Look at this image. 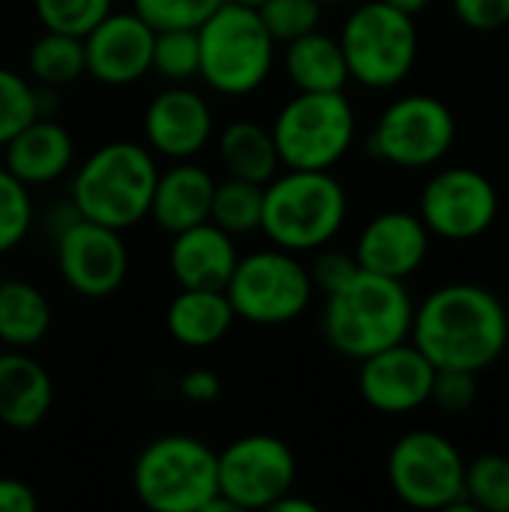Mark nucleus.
Listing matches in <instances>:
<instances>
[{"label":"nucleus","mask_w":509,"mask_h":512,"mask_svg":"<svg viewBox=\"0 0 509 512\" xmlns=\"http://www.w3.org/2000/svg\"><path fill=\"white\" fill-rule=\"evenodd\" d=\"M411 342L435 369L486 372L509 345V312L504 300L474 282H450L414 306Z\"/></svg>","instance_id":"obj_1"},{"label":"nucleus","mask_w":509,"mask_h":512,"mask_svg":"<svg viewBox=\"0 0 509 512\" xmlns=\"http://www.w3.org/2000/svg\"><path fill=\"white\" fill-rule=\"evenodd\" d=\"M414 306L417 303L402 279L357 270L348 285L327 294L321 330L336 354L360 363L411 339Z\"/></svg>","instance_id":"obj_2"},{"label":"nucleus","mask_w":509,"mask_h":512,"mask_svg":"<svg viewBox=\"0 0 509 512\" xmlns=\"http://www.w3.org/2000/svg\"><path fill=\"white\" fill-rule=\"evenodd\" d=\"M159 168L153 150L138 141L96 147L72 177V210L81 219L129 231L150 216Z\"/></svg>","instance_id":"obj_3"},{"label":"nucleus","mask_w":509,"mask_h":512,"mask_svg":"<svg viewBox=\"0 0 509 512\" xmlns=\"http://www.w3.org/2000/svg\"><path fill=\"white\" fill-rule=\"evenodd\" d=\"M348 219V192L330 171L276 174L264 186L261 231L288 252H315L330 246Z\"/></svg>","instance_id":"obj_4"},{"label":"nucleus","mask_w":509,"mask_h":512,"mask_svg":"<svg viewBox=\"0 0 509 512\" xmlns=\"http://www.w3.org/2000/svg\"><path fill=\"white\" fill-rule=\"evenodd\" d=\"M198 78L222 96H249L273 72L276 39L255 6L225 0L198 27Z\"/></svg>","instance_id":"obj_5"},{"label":"nucleus","mask_w":509,"mask_h":512,"mask_svg":"<svg viewBox=\"0 0 509 512\" xmlns=\"http://www.w3.org/2000/svg\"><path fill=\"white\" fill-rule=\"evenodd\" d=\"M132 489L156 512H204L219 495V453L195 435H162L138 453Z\"/></svg>","instance_id":"obj_6"},{"label":"nucleus","mask_w":509,"mask_h":512,"mask_svg":"<svg viewBox=\"0 0 509 512\" xmlns=\"http://www.w3.org/2000/svg\"><path fill=\"white\" fill-rule=\"evenodd\" d=\"M270 132L282 168L333 171L354 147L357 114L345 90H297L279 108Z\"/></svg>","instance_id":"obj_7"},{"label":"nucleus","mask_w":509,"mask_h":512,"mask_svg":"<svg viewBox=\"0 0 509 512\" xmlns=\"http://www.w3.org/2000/svg\"><path fill=\"white\" fill-rule=\"evenodd\" d=\"M339 45L351 81L369 90H393L417 66V18L384 0H366L354 6L342 21Z\"/></svg>","instance_id":"obj_8"},{"label":"nucleus","mask_w":509,"mask_h":512,"mask_svg":"<svg viewBox=\"0 0 509 512\" xmlns=\"http://www.w3.org/2000/svg\"><path fill=\"white\" fill-rule=\"evenodd\" d=\"M387 483L414 510L477 512L465 501V456L435 429H411L387 453Z\"/></svg>","instance_id":"obj_9"},{"label":"nucleus","mask_w":509,"mask_h":512,"mask_svg":"<svg viewBox=\"0 0 509 512\" xmlns=\"http://www.w3.org/2000/svg\"><path fill=\"white\" fill-rule=\"evenodd\" d=\"M225 294L237 318L255 327H282L297 321L312 297L315 285L309 267L288 249H258L237 261Z\"/></svg>","instance_id":"obj_10"},{"label":"nucleus","mask_w":509,"mask_h":512,"mask_svg":"<svg viewBox=\"0 0 509 512\" xmlns=\"http://www.w3.org/2000/svg\"><path fill=\"white\" fill-rule=\"evenodd\" d=\"M459 135L453 108L432 93L393 99L369 132V156L405 171L435 168L447 159Z\"/></svg>","instance_id":"obj_11"},{"label":"nucleus","mask_w":509,"mask_h":512,"mask_svg":"<svg viewBox=\"0 0 509 512\" xmlns=\"http://www.w3.org/2000/svg\"><path fill=\"white\" fill-rule=\"evenodd\" d=\"M501 213V195L492 177L468 165L435 171L420 189L417 216L432 237L447 243H468L492 231Z\"/></svg>","instance_id":"obj_12"},{"label":"nucleus","mask_w":509,"mask_h":512,"mask_svg":"<svg viewBox=\"0 0 509 512\" xmlns=\"http://www.w3.org/2000/svg\"><path fill=\"white\" fill-rule=\"evenodd\" d=\"M297 483V456L276 435H243L219 453V495L243 510H270Z\"/></svg>","instance_id":"obj_13"},{"label":"nucleus","mask_w":509,"mask_h":512,"mask_svg":"<svg viewBox=\"0 0 509 512\" xmlns=\"http://www.w3.org/2000/svg\"><path fill=\"white\" fill-rule=\"evenodd\" d=\"M54 255L60 279L87 300L111 297L129 273V249L123 243V231L81 219L78 213L63 222Z\"/></svg>","instance_id":"obj_14"},{"label":"nucleus","mask_w":509,"mask_h":512,"mask_svg":"<svg viewBox=\"0 0 509 512\" xmlns=\"http://www.w3.org/2000/svg\"><path fill=\"white\" fill-rule=\"evenodd\" d=\"M435 381V366L408 339L360 360L357 387L363 402L378 414H411L429 405Z\"/></svg>","instance_id":"obj_15"},{"label":"nucleus","mask_w":509,"mask_h":512,"mask_svg":"<svg viewBox=\"0 0 509 512\" xmlns=\"http://www.w3.org/2000/svg\"><path fill=\"white\" fill-rule=\"evenodd\" d=\"M156 30L129 12H108L90 33H84L87 75L105 87H129L153 69Z\"/></svg>","instance_id":"obj_16"},{"label":"nucleus","mask_w":509,"mask_h":512,"mask_svg":"<svg viewBox=\"0 0 509 512\" xmlns=\"http://www.w3.org/2000/svg\"><path fill=\"white\" fill-rule=\"evenodd\" d=\"M213 135V111L207 99L186 87L171 84L159 90L144 111V138L147 147L171 162L195 159Z\"/></svg>","instance_id":"obj_17"},{"label":"nucleus","mask_w":509,"mask_h":512,"mask_svg":"<svg viewBox=\"0 0 509 512\" xmlns=\"http://www.w3.org/2000/svg\"><path fill=\"white\" fill-rule=\"evenodd\" d=\"M432 234L411 210H384L372 216L354 246L360 270L408 282L429 258Z\"/></svg>","instance_id":"obj_18"},{"label":"nucleus","mask_w":509,"mask_h":512,"mask_svg":"<svg viewBox=\"0 0 509 512\" xmlns=\"http://www.w3.org/2000/svg\"><path fill=\"white\" fill-rule=\"evenodd\" d=\"M171 252L168 267L180 288H207V291H225L240 255L234 246V237L213 225L210 219L201 225H192L186 231L171 234Z\"/></svg>","instance_id":"obj_19"},{"label":"nucleus","mask_w":509,"mask_h":512,"mask_svg":"<svg viewBox=\"0 0 509 512\" xmlns=\"http://www.w3.org/2000/svg\"><path fill=\"white\" fill-rule=\"evenodd\" d=\"M75 159V141L69 129L45 114L33 117L21 132L3 144V168L24 186H45L60 180Z\"/></svg>","instance_id":"obj_20"},{"label":"nucleus","mask_w":509,"mask_h":512,"mask_svg":"<svg viewBox=\"0 0 509 512\" xmlns=\"http://www.w3.org/2000/svg\"><path fill=\"white\" fill-rule=\"evenodd\" d=\"M213 189H216V180L204 165L192 159H177L171 162V168L159 171L156 177L150 219L165 234H177L192 225H201L210 219Z\"/></svg>","instance_id":"obj_21"},{"label":"nucleus","mask_w":509,"mask_h":512,"mask_svg":"<svg viewBox=\"0 0 509 512\" xmlns=\"http://www.w3.org/2000/svg\"><path fill=\"white\" fill-rule=\"evenodd\" d=\"M54 405L51 375L27 351H0V423L27 432L36 429Z\"/></svg>","instance_id":"obj_22"},{"label":"nucleus","mask_w":509,"mask_h":512,"mask_svg":"<svg viewBox=\"0 0 509 512\" xmlns=\"http://www.w3.org/2000/svg\"><path fill=\"white\" fill-rule=\"evenodd\" d=\"M234 321L237 312L228 294L207 288H180L165 312V327L183 348H210L222 342Z\"/></svg>","instance_id":"obj_23"},{"label":"nucleus","mask_w":509,"mask_h":512,"mask_svg":"<svg viewBox=\"0 0 509 512\" xmlns=\"http://www.w3.org/2000/svg\"><path fill=\"white\" fill-rule=\"evenodd\" d=\"M282 66L288 81L297 90H309V93L345 90L351 81L339 36L324 33L321 27L285 42Z\"/></svg>","instance_id":"obj_24"},{"label":"nucleus","mask_w":509,"mask_h":512,"mask_svg":"<svg viewBox=\"0 0 509 512\" xmlns=\"http://www.w3.org/2000/svg\"><path fill=\"white\" fill-rule=\"evenodd\" d=\"M219 162L228 177L267 186L279 174L273 132L255 120H234L219 135Z\"/></svg>","instance_id":"obj_25"},{"label":"nucleus","mask_w":509,"mask_h":512,"mask_svg":"<svg viewBox=\"0 0 509 512\" xmlns=\"http://www.w3.org/2000/svg\"><path fill=\"white\" fill-rule=\"evenodd\" d=\"M51 330V303L48 297L24 282L3 279L0 282V345L30 351Z\"/></svg>","instance_id":"obj_26"},{"label":"nucleus","mask_w":509,"mask_h":512,"mask_svg":"<svg viewBox=\"0 0 509 512\" xmlns=\"http://www.w3.org/2000/svg\"><path fill=\"white\" fill-rule=\"evenodd\" d=\"M27 69L42 87H63L87 72L84 39L45 30L27 51Z\"/></svg>","instance_id":"obj_27"},{"label":"nucleus","mask_w":509,"mask_h":512,"mask_svg":"<svg viewBox=\"0 0 509 512\" xmlns=\"http://www.w3.org/2000/svg\"><path fill=\"white\" fill-rule=\"evenodd\" d=\"M261 210H264V186L225 177L213 189L210 201V222L228 231L231 237L261 231Z\"/></svg>","instance_id":"obj_28"},{"label":"nucleus","mask_w":509,"mask_h":512,"mask_svg":"<svg viewBox=\"0 0 509 512\" xmlns=\"http://www.w3.org/2000/svg\"><path fill=\"white\" fill-rule=\"evenodd\" d=\"M465 501L474 510L509 512V459L483 453L465 462Z\"/></svg>","instance_id":"obj_29"},{"label":"nucleus","mask_w":509,"mask_h":512,"mask_svg":"<svg viewBox=\"0 0 509 512\" xmlns=\"http://www.w3.org/2000/svg\"><path fill=\"white\" fill-rule=\"evenodd\" d=\"M201 66V48H198V30H156L153 36V69L171 84H186L189 78H198Z\"/></svg>","instance_id":"obj_30"},{"label":"nucleus","mask_w":509,"mask_h":512,"mask_svg":"<svg viewBox=\"0 0 509 512\" xmlns=\"http://www.w3.org/2000/svg\"><path fill=\"white\" fill-rule=\"evenodd\" d=\"M33 9L45 30L84 36L114 9V0H33Z\"/></svg>","instance_id":"obj_31"},{"label":"nucleus","mask_w":509,"mask_h":512,"mask_svg":"<svg viewBox=\"0 0 509 512\" xmlns=\"http://www.w3.org/2000/svg\"><path fill=\"white\" fill-rule=\"evenodd\" d=\"M33 225V198L15 174L0 165V255L12 252Z\"/></svg>","instance_id":"obj_32"},{"label":"nucleus","mask_w":509,"mask_h":512,"mask_svg":"<svg viewBox=\"0 0 509 512\" xmlns=\"http://www.w3.org/2000/svg\"><path fill=\"white\" fill-rule=\"evenodd\" d=\"M225 0H132V12L153 30H198Z\"/></svg>","instance_id":"obj_33"},{"label":"nucleus","mask_w":509,"mask_h":512,"mask_svg":"<svg viewBox=\"0 0 509 512\" xmlns=\"http://www.w3.org/2000/svg\"><path fill=\"white\" fill-rule=\"evenodd\" d=\"M258 15H261L267 33L285 45L309 30H318L324 6L318 0H264L258 6Z\"/></svg>","instance_id":"obj_34"},{"label":"nucleus","mask_w":509,"mask_h":512,"mask_svg":"<svg viewBox=\"0 0 509 512\" xmlns=\"http://www.w3.org/2000/svg\"><path fill=\"white\" fill-rule=\"evenodd\" d=\"M39 117V87L0 66V147Z\"/></svg>","instance_id":"obj_35"},{"label":"nucleus","mask_w":509,"mask_h":512,"mask_svg":"<svg viewBox=\"0 0 509 512\" xmlns=\"http://www.w3.org/2000/svg\"><path fill=\"white\" fill-rule=\"evenodd\" d=\"M429 402L444 414H465L477 402V375L462 369H435Z\"/></svg>","instance_id":"obj_36"},{"label":"nucleus","mask_w":509,"mask_h":512,"mask_svg":"<svg viewBox=\"0 0 509 512\" xmlns=\"http://www.w3.org/2000/svg\"><path fill=\"white\" fill-rule=\"evenodd\" d=\"M357 270H360V264H357L354 252L321 246V252L315 255V261L309 267V276H312V285L318 291H324V297H327V294L339 291L342 285H348L357 276Z\"/></svg>","instance_id":"obj_37"},{"label":"nucleus","mask_w":509,"mask_h":512,"mask_svg":"<svg viewBox=\"0 0 509 512\" xmlns=\"http://www.w3.org/2000/svg\"><path fill=\"white\" fill-rule=\"evenodd\" d=\"M450 6L474 33H495L509 24V0H450Z\"/></svg>","instance_id":"obj_38"},{"label":"nucleus","mask_w":509,"mask_h":512,"mask_svg":"<svg viewBox=\"0 0 509 512\" xmlns=\"http://www.w3.org/2000/svg\"><path fill=\"white\" fill-rule=\"evenodd\" d=\"M222 393V378L210 369H189L180 378V396L192 405H210Z\"/></svg>","instance_id":"obj_39"},{"label":"nucleus","mask_w":509,"mask_h":512,"mask_svg":"<svg viewBox=\"0 0 509 512\" xmlns=\"http://www.w3.org/2000/svg\"><path fill=\"white\" fill-rule=\"evenodd\" d=\"M39 507L30 483L18 477H0V512H33Z\"/></svg>","instance_id":"obj_40"},{"label":"nucleus","mask_w":509,"mask_h":512,"mask_svg":"<svg viewBox=\"0 0 509 512\" xmlns=\"http://www.w3.org/2000/svg\"><path fill=\"white\" fill-rule=\"evenodd\" d=\"M270 510L276 512H318V504H312V501H306V498H294V489L288 492V495H282Z\"/></svg>","instance_id":"obj_41"},{"label":"nucleus","mask_w":509,"mask_h":512,"mask_svg":"<svg viewBox=\"0 0 509 512\" xmlns=\"http://www.w3.org/2000/svg\"><path fill=\"white\" fill-rule=\"evenodd\" d=\"M384 3H390V6H396L399 12H405V15H423L435 0H384Z\"/></svg>","instance_id":"obj_42"},{"label":"nucleus","mask_w":509,"mask_h":512,"mask_svg":"<svg viewBox=\"0 0 509 512\" xmlns=\"http://www.w3.org/2000/svg\"><path fill=\"white\" fill-rule=\"evenodd\" d=\"M321 6H345V3H351V0H318Z\"/></svg>","instance_id":"obj_43"},{"label":"nucleus","mask_w":509,"mask_h":512,"mask_svg":"<svg viewBox=\"0 0 509 512\" xmlns=\"http://www.w3.org/2000/svg\"><path fill=\"white\" fill-rule=\"evenodd\" d=\"M234 3H243V6H255V9H258V6H261L264 0H234Z\"/></svg>","instance_id":"obj_44"},{"label":"nucleus","mask_w":509,"mask_h":512,"mask_svg":"<svg viewBox=\"0 0 509 512\" xmlns=\"http://www.w3.org/2000/svg\"><path fill=\"white\" fill-rule=\"evenodd\" d=\"M0 282H3V273H0Z\"/></svg>","instance_id":"obj_45"}]
</instances>
